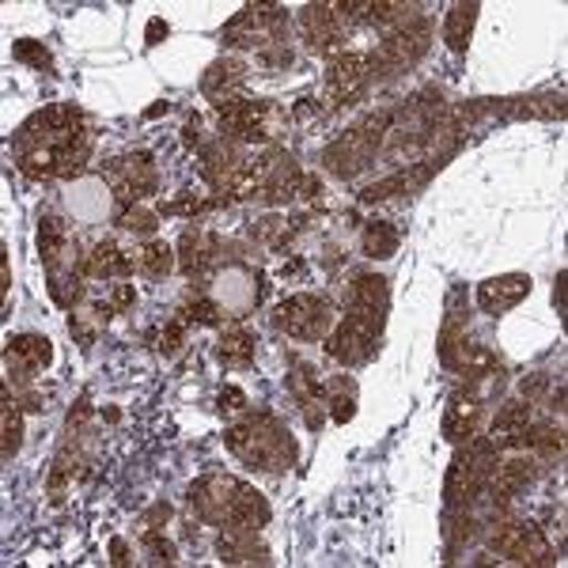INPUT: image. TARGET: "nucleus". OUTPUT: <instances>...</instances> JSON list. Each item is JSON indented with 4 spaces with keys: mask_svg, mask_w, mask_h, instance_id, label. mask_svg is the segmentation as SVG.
<instances>
[{
    "mask_svg": "<svg viewBox=\"0 0 568 568\" xmlns=\"http://www.w3.org/2000/svg\"><path fill=\"white\" fill-rule=\"evenodd\" d=\"M141 546H144V554H148V561L152 565H175L178 561V549L175 543H167L159 530H144L141 535Z\"/></svg>",
    "mask_w": 568,
    "mask_h": 568,
    "instance_id": "obj_39",
    "label": "nucleus"
},
{
    "mask_svg": "<svg viewBox=\"0 0 568 568\" xmlns=\"http://www.w3.org/2000/svg\"><path fill=\"white\" fill-rule=\"evenodd\" d=\"M183 319L202 322V327H220V322L228 319V314H224V308L213 300V296H194V300L186 303V314H183Z\"/></svg>",
    "mask_w": 568,
    "mask_h": 568,
    "instance_id": "obj_38",
    "label": "nucleus"
},
{
    "mask_svg": "<svg viewBox=\"0 0 568 568\" xmlns=\"http://www.w3.org/2000/svg\"><path fill=\"white\" fill-rule=\"evenodd\" d=\"M360 247H364V255L375 258V261L394 258V255H399V228H394L391 220H368Z\"/></svg>",
    "mask_w": 568,
    "mask_h": 568,
    "instance_id": "obj_35",
    "label": "nucleus"
},
{
    "mask_svg": "<svg viewBox=\"0 0 568 568\" xmlns=\"http://www.w3.org/2000/svg\"><path fill=\"white\" fill-rule=\"evenodd\" d=\"M523 447H530L538 458L554 463V458L565 455V428L554 425V421H530L527 436H523Z\"/></svg>",
    "mask_w": 568,
    "mask_h": 568,
    "instance_id": "obj_34",
    "label": "nucleus"
},
{
    "mask_svg": "<svg viewBox=\"0 0 568 568\" xmlns=\"http://www.w3.org/2000/svg\"><path fill=\"white\" fill-rule=\"evenodd\" d=\"M87 417H92V402L80 399V402H76V410H69V421H65L69 436H76V432L84 428V421H87Z\"/></svg>",
    "mask_w": 568,
    "mask_h": 568,
    "instance_id": "obj_47",
    "label": "nucleus"
},
{
    "mask_svg": "<svg viewBox=\"0 0 568 568\" xmlns=\"http://www.w3.org/2000/svg\"><path fill=\"white\" fill-rule=\"evenodd\" d=\"M386 281L379 273H357L353 285L345 292V314H357V319H368V322H379L383 327L386 319Z\"/></svg>",
    "mask_w": 568,
    "mask_h": 568,
    "instance_id": "obj_18",
    "label": "nucleus"
},
{
    "mask_svg": "<svg viewBox=\"0 0 568 568\" xmlns=\"http://www.w3.org/2000/svg\"><path fill=\"white\" fill-rule=\"evenodd\" d=\"M368 84H372V72H368L364 53H333L327 65V84H322V103L345 106L364 95Z\"/></svg>",
    "mask_w": 568,
    "mask_h": 568,
    "instance_id": "obj_8",
    "label": "nucleus"
},
{
    "mask_svg": "<svg viewBox=\"0 0 568 568\" xmlns=\"http://www.w3.org/2000/svg\"><path fill=\"white\" fill-rule=\"evenodd\" d=\"M106 186L122 205H137L148 194H156L159 175L156 164H152V152H130L122 159H111L106 164Z\"/></svg>",
    "mask_w": 568,
    "mask_h": 568,
    "instance_id": "obj_7",
    "label": "nucleus"
},
{
    "mask_svg": "<svg viewBox=\"0 0 568 568\" xmlns=\"http://www.w3.org/2000/svg\"><path fill=\"white\" fill-rule=\"evenodd\" d=\"M322 399H327L333 425H349L357 417V383L349 375H330L322 386Z\"/></svg>",
    "mask_w": 568,
    "mask_h": 568,
    "instance_id": "obj_32",
    "label": "nucleus"
},
{
    "mask_svg": "<svg viewBox=\"0 0 568 568\" xmlns=\"http://www.w3.org/2000/svg\"><path fill=\"white\" fill-rule=\"evenodd\" d=\"M216 557L224 565H269V549L261 546L258 530H231L224 527L220 538H216Z\"/></svg>",
    "mask_w": 568,
    "mask_h": 568,
    "instance_id": "obj_22",
    "label": "nucleus"
},
{
    "mask_svg": "<svg viewBox=\"0 0 568 568\" xmlns=\"http://www.w3.org/2000/svg\"><path fill=\"white\" fill-rule=\"evenodd\" d=\"M379 330H383L379 322L345 314V319H341V327L327 338V357L338 360V364H345V368L364 364V360H372V353H375Z\"/></svg>",
    "mask_w": 568,
    "mask_h": 568,
    "instance_id": "obj_10",
    "label": "nucleus"
},
{
    "mask_svg": "<svg viewBox=\"0 0 568 568\" xmlns=\"http://www.w3.org/2000/svg\"><path fill=\"white\" fill-rule=\"evenodd\" d=\"M111 561L114 565H130V546L122 538H111Z\"/></svg>",
    "mask_w": 568,
    "mask_h": 568,
    "instance_id": "obj_50",
    "label": "nucleus"
},
{
    "mask_svg": "<svg viewBox=\"0 0 568 568\" xmlns=\"http://www.w3.org/2000/svg\"><path fill=\"white\" fill-rule=\"evenodd\" d=\"M111 308L114 311H133V308H137V288H133V285H114L111 288Z\"/></svg>",
    "mask_w": 568,
    "mask_h": 568,
    "instance_id": "obj_45",
    "label": "nucleus"
},
{
    "mask_svg": "<svg viewBox=\"0 0 568 568\" xmlns=\"http://www.w3.org/2000/svg\"><path fill=\"white\" fill-rule=\"evenodd\" d=\"M527 425H530V405L523 399H508L497 410V417L489 421V444L497 451H516L523 447V436H527Z\"/></svg>",
    "mask_w": 568,
    "mask_h": 568,
    "instance_id": "obj_21",
    "label": "nucleus"
},
{
    "mask_svg": "<svg viewBox=\"0 0 568 568\" xmlns=\"http://www.w3.org/2000/svg\"><path fill=\"white\" fill-rule=\"evenodd\" d=\"M530 296V277L527 273H504L489 277L485 285H477V308L485 314H504L512 308H519Z\"/></svg>",
    "mask_w": 568,
    "mask_h": 568,
    "instance_id": "obj_19",
    "label": "nucleus"
},
{
    "mask_svg": "<svg viewBox=\"0 0 568 568\" xmlns=\"http://www.w3.org/2000/svg\"><path fill=\"white\" fill-rule=\"evenodd\" d=\"M242 80H247V65H242L239 58L213 61V65L205 69V76H202V95L213 99V106H220V103H228V99H236Z\"/></svg>",
    "mask_w": 568,
    "mask_h": 568,
    "instance_id": "obj_25",
    "label": "nucleus"
},
{
    "mask_svg": "<svg viewBox=\"0 0 568 568\" xmlns=\"http://www.w3.org/2000/svg\"><path fill=\"white\" fill-rule=\"evenodd\" d=\"M482 421H485V405H482V391L474 386L458 383V391L447 399V410H444V436L447 444H466L482 432Z\"/></svg>",
    "mask_w": 568,
    "mask_h": 568,
    "instance_id": "obj_13",
    "label": "nucleus"
},
{
    "mask_svg": "<svg viewBox=\"0 0 568 568\" xmlns=\"http://www.w3.org/2000/svg\"><path fill=\"white\" fill-rule=\"evenodd\" d=\"M242 164H247V156L236 148L231 141H213V144H205L202 148V178L209 183L213 189H228L231 186V178L239 175Z\"/></svg>",
    "mask_w": 568,
    "mask_h": 568,
    "instance_id": "obj_20",
    "label": "nucleus"
},
{
    "mask_svg": "<svg viewBox=\"0 0 568 568\" xmlns=\"http://www.w3.org/2000/svg\"><path fill=\"white\" fill-rule=\"evenodd\" d=\"M239 485L242 482H236V477H228V474L197 477V482L189 485V508H194V516L202 523H209V527H224Z\"/></svg>",
    "mask_w": 568,
    "mask_h": 568,
    "instance_id": "obj_11",
    "label": "nucleus"
},
{
    "mask_svg": "<svg viewBox=\"0 0 568 568\" xmlns=\"http://www.w3.org/2000/svg\"><path fill=\"white\" fill-rule=\"evenodd\" d=\"M466 345H471V338H466V311H458L455 300H451V308L444 314V330H440V364H444L447 372H458V364H463V357H466Z\"/></svg>",
    "mask_w": 568,
    "mask_h": 568,
    "instance_id": "obj_28",
    "label": "nucleus"
},
{
    "mask_svg": "<svg viewBox=\"0 0 568 568\" xmlns=\"http://www.w3.org/2000/svg\"><path fill=\"white\" fill-rule=\"evenodd\" d=\"M428 42H432V23L425 16H421L417 23L402 27V31L386 34V39L379 42V50L368 53V72H372V80H391V76H399V72L413 69L428 53Z\"/></svg>",
    "mask_w": 568,
    "mask_h": 568,
    "instance_id": "obj_3",
    "label": "nucleus"
},
{
    "mask_svg": "<svg viewBox=\"0 0 568 568\" xmlns=\"http://www.w3.org/2000/svg\"><path fill=\"white\" fill-rule=\"evenodd\" d=\"M167 519H171V504H164V500L152 504V508L141 516V535H144V530H164Z\"/></svg>",
    "mask_w": 568,
    "mask_h": 568,
    "instance_id": "obj_44",
    "label": "nucleus"
},
{
    "mask_svg": "<svg viewBox=\"0 0 568 568\" xmlns=\"http://www.w3.org/2000/svg\"><path fill=\"white\" fill-rule=\"evenodd\" d=\"M72 255H76V250H72ZM72 255H69L65 220H61V216H53V213H42L39 216V258H42V266H47V273H50V269L69 266Z\"/></svg>",
    "mask_w": 568,
    "mask_h": 568,
    "instance_id": "obj_26",
    "label": "nucleus"
},
{
    "mask_svg": "<svg viewBox=\"0 0 568 568\" xmlns=\"http://www.w3.org/2000/svg\"><path fill=\"white\" fill-rule=\"evenodd\" d=\"M133 258H137V269H141L144 277H167L171 269L178 266L175 250H171L164 239H152V242H144V247H141Z\"/></svg>",
    "mask_w": 568,
    "mask_h": 568,
    "instance_id": "obj_36",
    "label": "nucleus"
},
{
    "mask_svg": "<svg viewBox=\"0 0 568 568\" xmlns=\"http://www.w3.org/2000/svg\"><path fill=\"white\" fill-rule=\"evenodd\" d=\"M216 118H220V130L228 141H258L266 137L269 106L247 103V99H228V103L216 106Z\"/></svg>",
    "mask_w": 568,
    "mask_h": 568,
    "instance_id": "obj_16",
    "label": "nucleus"
},
{
    "mask_svg": "<svg viewBox=\"0 0 568 568\" xmlns=\"http://www.w3.org/2000/svg\"><path fill=\"white\" fill-rule=\"evenodd\" d=\"M554 303H557V311H565V273H557V288H554Z\"/></svg>",
    "mask_w": 568,
    "mask_h": 568,
    "instance_id": "obj_52",
    "label": "nucleus"
},
{
    "mask_svg": "<svg viewBox=\"0 0 568 568\" xmlns=\"http://www.w3.org/2000/svg\"><path fill=\"white\" fill-rule=\"evenodd\" d=\"M183 341H186V319H171L164 333H159V353L171 357V353H178L183 349Z\"/></svg>",
    "mask_w": 568,
    "mask_h": 568,
    "instance_id": "obj_43",
    "label": "nucleus"
},
{
    "mask_svg": "<svg viewBox=\"0 0 568 568\" xmlns=\"http://www.w3.org/2000/svg\"><path fill=\"white\" fill-rule=\"evenodd\" d=\"M303 171L296 167V159L285 148H269L266 156H258V197L269 205H285L300 194Z\"/></svg>",
    "mask_w": 568,
    "mask_h": 568,
    "instance_id": "obj_9",
    "label": "nucleus"
},
{
    "mask_svg": "<svg viewBox=\"0 0 568 568\" xmlns=\"http://www.w3.org/2000/svg\"><path fill=\"white\" fill-rule=\"evenodd\" d=\"M266 523H269L266 497H261L255 485L242 482L239 493H236V500H231V512H228V523H224V527H231V530H261Z\"/></svg>",
    "mask_w": 568,
    "mask_h": 568,
    "instance_id": "obj_27",
    "label": "nucleus"
},
{
    "mask_svg": "<svg viewBox=\"0 0 568 568\" xmlns=\"http://www.w3.org/2000/svg\"><path fill=\"white\" fill-rule=\"evenodd\" d=\"M144 39H148V47H159V42L167 39V23L164 20H148V34H144Z\"/></svg>",
    "mask_w": 568,
    "mask_h": 568,
    "instance_id": "obj_49",
    "label": "nucleus"
},
{
    "mask_svg": "<svg viewBox=\"0 0 568 568\" xmlns=\"http://www.w3.org/2000/svg\"><path fill=\"white\" fill-rule=\"evenodd\" d=\"M220 247L224 242L209 236L202 228H186L183 239H178V269L189 277V281H205L209 269L220 261Z\"/></svg>",
    "mask_w": 568,
    "mask_h": 568,
    "instance_id": "obj_17",
    "label": "nucleus"
},
{
    "mask_svg": "<svg viewBox=\"0 0 568 568\" xmlns=\"http://www.w3.org/2000/svg\"><path fill=\"white\" fill-rule=\"evenodd\" d=\"M106 194H111V186H103V178H84V183L76 186V194H69V209L76 220L84 224H95L106 216Z\"/></svg>",
    "mask_w": 568,
    "mask_h": 568,
    "instance_id": "obj_31",
    "label": "nucleus"
},
{
    "mask_svg": "<svg viewBox=\"0 0 568 568\" xmlns=\"http://www.w3.org/2000/svg\"><path fill=\"white\" fill-rule=\"evenodd\" d=\"M197 130H202V118H189V122H186V130H183V141H186V144H197V141H202V133H197Z\"/></svg>",
    "mask_w": 568,
    "mask_h": 568,
    "instance_id": "obj_51",
    "label": "nucleus"
},
{
    "mask_svg": "<svg viewBox=\"0 0 568 568\" xmlns=\"http://www.w3.org/2000/svg\"><path fill=\"white\" fill-rule=\"evenodd\" d=\"M133 266H137V258L125 255L118 242H111V239L95 242L92 255L80 258V273L92 277V281H106V277H125V273H133Z\"/></svg>",
    "mask_w": 568,
    "mask_h": 568,
    "instance_id": "obj_23",
    "label": "nucleus"
},
{
    "mask_svg": "<svg viewBox=\"0 0 568 568\" xmlns=\"http://www.w3.org/2000/svg\"><path fill=\"white\" fill-rule=\"evenodd\" d=\"M76 466H80V455H76V444H72V436H69V444L58 451V458H53V471H50V500L53 504L65 500V489L72 485Z\"/></svg>",
    "mask_w": 568,
    "mask_h": 568,
    "instance_id": "obj_37",
    "label": "nucleus"
},
{
    "mask_svg": "<svg viewBox=\"0 0 568 568\" xmlns=\"http://www.w3.org/2000/svg\"><path fill=\"white\" fill-rule=\"evenodd\" d=\"M489 549L508 561H519V565H554V549H549V538L538 523H527V519H493L489 523Z\"/></svg>",
    "mask_w": 568,
    "mask_h": 568,
    "instance_id": "obj_4",
    "label": "nucleus"
},
{
    "mask_svg": "<svg viewBox=\"0 0 568 568\" xmlns=\"http://www.w3.org/2000/svg\"><path fill=\"white\" fill-rule=\"evenodd\" d=\"M273 322L296 341H322L333 327V303L322 292H296L277 308Z\"/></svg>",
    "mask_w": 568,
    "mask_h": 568,
    "instance_id": "obj_5",
    "label": "nucleus"
},
{
    "mask_svg": "<svg viewBox=\"0 0 568 568\" xmlns=\"http://www.w3.org/2000/svg\"><path fill=\"white\" fill-rule=\"evenodd\" d=\"M118 224L125 231H141V236H152L159 224V216L152 209H141V205H125V209L118 213Z\"/></svg>",
    "mask_w": 568,
    "mask_h": 568,
    "instance_id": "obj_41",
    "label": "nucleus"
},
{
    "mask_svg": "<svg viewBox=\"0 0 568 568\" xmlns=\"http://www.w3.org/2000/svg\"><path fill=\"white\" fill-rule=\"evenodd\" d=\"M216 402H220V410H242V405H247V394H242L239 386H224Z\"/></svg>",
    "mask_w": 568,
    "mask_h": 568,
    "instance_id": "obj_48",
    "label": "nucleus"
},
{
    "mask_svg": "<svg viewBox=\"0 0 568 568\" xmlns=\"http://www.w3.org/2000/svg\"><path fill=\"white\" fill-rule=\"evenodd\" d=\"M255 353H258V338L250 330L242 327H231L220 333V341H216V357H220L224 368H250L255 364Z\"/></svg>",
    "mask_w": 568,
    "mask_h": 568,
    "instance_id": "obj_29",
    "label": "nucleus"
},
{
    "mask_svg": "<svg viewBox=\"0 0 568 568\" xmlns=\"http://www.w3.org/2000/svg\"><path fill=\"white\" fill-rule=\"evenodd\" d=\"M69 333L80 341V349H92L95 345V330L84 322V314H72V319H69Z\"/></svg>",
    "mask_w": 568,
    "mask_h": 568,
    "instance_id": "obj_46",
    "label": "nucleus"
},
{
    "mask_svg": "<svg viewBox=\"0 0 568 568\" xmlns=\"http://www.w3.org/2000/svg\"><path fill=\"white\" fill-rule=\"evenodd\" d=\"M300 31L311 53H333L345 42V20L333 4H308L300 12Z\"/></svg>",
    "mask_w": 568,
    "mask_h": 568,
    "instance_id": "obj_14",
    "label": "nucleus"
},
{
    "mask_svg": "<svg viewBox=\"0 0 568 568\" xmlns=\"http://www.w3.org/2000/svg\"><path fill=\"white\" fill-rule=\"evenodd\" d=\"M261 277L258 273H250V269H242V266H231V269H224V277H220V285H216V296L213 300L220 303L224 314H231V319H242L247 311H255L258 308V300H261Z\"/></svg>",
    "mask_w": 568,
    "mask_h": 568,
    "instance_id": "obj_15",
    "label": "nucleus"
},
{
    "mask_svg": "<svg viewBox=\"0 0 568 568\" xmlns=\"http://www.w3.org/2000/svg\"><path fill=\"white\" fill-rule=\"evenodd\" d=\"M87 156H92V133L84 137L58 144V148H20L16 164L27 178H69L76 171H84Z\"/></svg>",
    "mask_w": 568,
    "mask_h": 568,
    "instance_id": "obj_6",
    "label": "nucleus"
},
{
    "mask_svg": "<svg viewBox=\"0 0 568 568\" xmlns=\"http://www.w3.org/2000/svg\"><path fill=\"white\" fill-rule=\"evenodd\" d=\"M4 360H8L12 383L31 386V379L53 364V345H50V338H39V333H16V338H8Z\"/></svg>",
    "mask_w": 568,
    "mask_h": 568,
    "instance_id": "obj_12",
    "label": "nucleus"
},
{
    "mask_svg": "<svg viewBox=\"0 0 568 568\" xmlns=\"http://www.w3.org/2000/svg\"><path fill=\"white\" fill-rule=\"evenodd\" d=\"M477 12L482 4H451L447 16H444V42L451 47V53H466L471 50V39H474V23H477Z\"/></svg>",
    "mask_w": 568,
    "mask_h": 568,
    "instance_id": "obj_30",
    "label": "nucleus"
},
{
    "mask_svg": "<svg viewBox=\"0 0 568 568\" xmlns=\"http://www.w3.org/2000/svg\"><path fill=\"white\" fill-rule=\"evenodd\" d=\"M391 125H394V111H379L372 118L353 125L345 137H338L327 152H322V167H327L333 178L360 175L364 167H372L379 144H383V137L391 133Z\"/></svg>",
    "mask_w": 568,
    "mask_h": 568,
    "instance_id": "obj_2",
    "label": "nucleus"
},
{
    "mask_svg": "<svg viewBox=\"0 0 568 568\" xmlns=\"http://www.w3.org/2000/svg\"><path fill=\"white\" fill-rule=\"evenodd\" d=\"M12 58H16V61H23V65H31V69H39V72H50V69H53L50 50L42 47V42H34V39H20V42H16Z\"/></svg>",
    "mask_w": 568,
    "mask_h": 568,
    "instance_id": "obj_40",
    "label": "nucleus"
},
{
    "mask_svg": "<svg viewBox=\"0 0 568 568\" xmlns=\"http://www.w3.org/2000/svg\"><path fill=\"white\" fill-rule=\"evenodd\" d=\"M224 444L247 466L266 474H285L296 463L292 436H288V428L273 413H250V417L236 421V425L224 432Z\"/></svg>",
    "mask_w": 568,
    "mask_h": 568,
    "instance_id": "obj_1",
    "label": "nucleus"
},
{
    "mask_svg": "<svg viewBox=\"0 0 568 568\" xmlns=\"http://www.w3.org/2000/svg\"><path fill=\"white\" fill-rule=\"evenodd\" d=\"M0 432H4V463H12L16 451L23 447V405L20 399H12V391H8V383L0 386Z\"/></svg>",
    "mask_w": 568,
    "mask_h": 568,
    "instance_id": "obj_33",
    "label": "nucleus"
},
{
    "mask_svg": "<svg viewBox=\"0 0 568 568\" xmlns=\"http://www.w3.org/2000/svg\"><path fill=\"white\" fill-rule=\"evenodd\" d=\"M288 394H292L296 405L303 410V421H308V428L319 432L322 428V405H327V399H322L319 375H314L308 364H296L292 368V375H288Z\"/></svg>",
    "mask_w": 568,
    "mask_h": 568,
    "instance_id": "obj_24",
    "label": "nucleus"
},
{
    "mask_svg": "<svg viewBox=\"0 0 568 568\" xmlns=\"http://www.w3.org/2000/svg\"><path fill=\"white\" fill-rule=\"evenodd\" d=\"M549 391H554V383H549V375H546V372H530V375L519 383V399L527 402V405L546 402V394H549Z\"/></svg>",
    "mask_w": 568,
    "mask_h": 568,
    "instance_id": "obj_42",
    "label": "nucleus"
}]
</instances>
